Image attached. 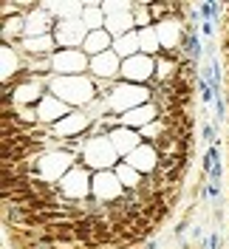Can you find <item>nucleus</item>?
Returning a JSON list of instances; mask_svg holds the SVG:
<instances>
[{"mask_svg":"<svg viewBox=\"0 0 229 249\" xmlns=\"http://www.w3.org/2000/svg\"><path fill=\"white\" fill-rule=\"evenodd\" d=\"M48 93H54L65 105H82V108H88L99 99L96 79L88 77H54L48 82Z\"/></svg>","mask_w":229,"mask_h":249,"instance_id":"1","label":"nucleus"},{"mask_svg":"<svg viewBox=\"0 0 229 249\" xmlns=\"http://www.w3.org/2000/svg\"><path fill=\"white\" fill-rule=\"evenodd\" d=\"M122 161V156L116 153L110 136H91L85 150L79 156V164L88 167L93 173H105V170H116V164Z\"/></svg>","mask_w":229,"mask_h":249,"instance_id":"2","label":"nucleus"},{"mask_svg":"<svg viewBox=\"0 0 229 249\" xmlns=\"http://www.w3.org/2000/svg\"><path fill=\"white\" fill-rule=\"evenodd\" d=\"M153 96L150 85H133V82H116V88L110 91V96L105 99L107 110L113 113V116H119L122 119L127 110L133 108H141V105H147V99Z\"/></svg>","mask_w":229,"mask_h":249,"instance_id":"3","label":"nucleus"},{"mask_svg":"<svg viewBox=\"0 0 229 249\" xmlns=\"http://www.w3.org/2000/svg\"><path fill=\"white\" fill-rule=\"evenodd\" d=\"M60 193L68 201H88L93 196V173L82 164H76L74 170H68L62 176Z\"/></svg>","mask_w":229,"mask_h":249,"instance_id":"4","label":"nucleus"},{"mask_svg":"<svg viewBox=\"0 0 229 249\" xmlns=\"http://www.w3.org/2000/svg\"><path fill=\"white\" fill-rule=\"evenodd\" d=\"M51 68L57 77H82L85 71H91V57L82 48H60L51 57Z\"/></svg>","mask_w":229,"mask_h":249,"instance_id":"5","label":"nucleus"},{"mask_svg":"<svg viewBox=\"0 0 229 249\" xmlns=\"http://www.w3.org/2000/svg\"><path fill=\"white\" fill-rule=\"evenodd\" d=\"M51 37L57 43V51L60 48H82L85 40H88V29H85L82 20H57Z\"/></svg>","mask_w":229,"mask_h":249,"instance_id":"6","label":"nucleus"},{"mask_svg":"<svg viewBox=\"0 0 229 249\" xmlns=\"http://www.w3.org/2000/svg\"><path fill=\"white\" fill-rule=\"evenodd\" d=\"M91 124L93 119L85 113V110H74V113H68L62 122H57L51 127V133L57 136V139H76V136H91Z\"/></svg>","mask_w":229,"mask_h":249,"instance_id":"7","label":"nucleus"},{"mask_svg":"<svg viewBox=\"0 0 229 249\" xmlns=\"http://www.w3.org/2000/svg\"><path fill=\"white\" fill-rule=\"evenodd\" d=\"M156 79V57L136 54L130 60H122V82H150Z\"/></svg>","mask_w":229,"mask_h":249,"instance_id":"8","label":"nucleus"},{"mask_svg":"<svg viewBox=\"0 0 229 249\" xmlns=\"http://www.w3.org/2000/svg\"><path fill=\"white\" fill-rule=\"evenodd\" d=\"M91 77L96 82H122V60L116 57V51L91 57Z\"/></svg>","mask_w":229,"mask_h":249,"instance_id":"9","label":"nucleus"},{"mask_svg":"<svg viewBox=\"0 0 229 249\" xmlns=\"http://www.w3.org/2000/svg\"><path fill=\"white\" fill-rule=\"evenodd\" d=\"M124 190L122 181L116 178V173H93V198L96 201H105V204H113V201H119V198H124Z\"/></svg>","mask_w":229,"mask_h":249,"instance_id":"10","label":"nucleus"},{"mask_svg":"<svg viewBox=\"0 0 229 249\" xmlns=\"http://www.w3.org/2000/svg\"><path fill=\"white\" fill-rule=\"evenodd\" d=\"M37 113H40V124H46V127H54L57 122H62L68 113H74L71 105H65L62 99H57L54 93H46L43 96V102L37 105Z\"/></svg>","mask_w":229,"mask_h":249,"instance_id":"11","label":"nucleus"},{"mask_svg":"<svg viewBox=\"0 0 229 249\" xmlns=\"http://www.w3.org/2000/svg\"><path fill=\"white\" fill-rule=\"evenodd\" d=\"M159 159H161V156H159V150H156L153 144H147V142H144V144H141V147H136V150L127 156L124 161H127L130 167H136L141 176H153V173H159Z\"/></svg>","mask_w":229,"mask_h":249,"instance_id":"12","label":"nucleus"},{"mask_svg":"<svg viewBox=\"0 0 229 249\" xmlns=\"http://www.w3.org/2000/svg\"><path fill=\"white\" fill-rule=\"evenodd\" d=\"M110 142H113L116 153L124 156V159L133 153L136 147H141V144H144V142H141V133H139V130H133V127H124V124L113 127V133H110Z\"/></svg>","mask_w":229,"mask_h":249,"instance_id":"13","label":"nucleus"},{"mask_svg":"<svg viewBox=\"0 0 229 249\" xmlns=\"http://www.w3.org/2000/svg\"><path fill=\"white\" fill-rule=\"evenodd\" d=\"M159 116H161V110L156 108L153 102H147V105H141V108L127 110V113L122 116V124H124V127H133V130H141V127L153 124Z\"/></svg>","mask_w":229,"mask_h":249,"instance_id":"14","label":"nucleus"},{"mask_svg":"<svg viewBox=\"0 0 229 249\" xmlns=\"http://www.w3.org/2000/svg\"><path fill=\"white\" fill-rule=\"evenodd\" d=\"M82 51H85L88 57H99V54H105V51H113V34L107 29L88 31V40H85Z\"/></svg>","mask_w":229,"mask_h":249,"instance_id":"15","label":"nucleus"},{"mask_svg":"<svg viewBox=\"0 0 229 249\" xmlns=\"http://www.w3.org/2000/svg\"><path fill=\"white\" fill-rule=\"evenodd\" d=\"M0 40L3 46H12L15 40H26V15H15L9 20H3V29H0Z\"/></svg>","mask_w":229,"mask_h":249,"instance_id":"16","label":"nucleus"},{"mask_svg":"<svg viewBox=\"0 0 229 249\" xmlns=\"http://www.w3.org/2000/svg\"><path fill=\"white\" fill-rule=\"evenodd\" d=\"M105 29L113 34V40H116V37H124V34H130V31H136V17H133V9H130V12H122V15L107 17Z\"/></svg>","mask_w":229,"mask_h":249,"instance_id":"17","label":"nucleus"},{"mask_svg":"<svg viewBox=\"0 0 229 249\" xmlns=\"http://www.w3.org/2000/svg\"><path fill=\"white\" fill-rule=\"evenodd\" d=\"M113 51H116V57H119V60H130V57L141 54V46H139V31H130V34H124V37H116V40H113Z\"/></svg>","mask_w":229,"mask_h":249,"instance_id":"18","label":"nucleus"},{"mask_svg":"<svg viewBox=\"0 0 229 249\" xmlns=\"http://www.w3.org/2000/svg\"><path fill=\"white\" fill-rule=\"evenodd\" d=\"M113 173H116V178L122 181V187L127 190V193H130V190H139V187L144 184V176H141L136 167H130L124 159L119 161V164H116V170H113Z\"/></svg>","mask_w":229,"mask_h":249,"instance_id":"19","label":"nucleus"},{"mask_svg":"<svg viewBox=\"0 0 229 249\" xmlns=\"http://www.w3.org/2000/svg\"><path fill=\"white\" fill-rule=\"evenodd\" d=\"M82 23H85V29L88 31H102L107 23L105 12H102V3H85V12H82Z\"/></svg>","mask_w":229,"mask_h":249,"instance_id":"20","label":"nucleus"},{"mask_svg":"<svg viewBox=\"0 0 229 249\" xmlns=\"http://www.w3.org/2000/svg\"><path fill=\"white\" fill-rule=\"evenodd\" d=\"M136 31H139V46H141V54H147V57H159V54H161V40H159L156 26H150V29H136Z\"/></svg>","mask_w":229,"mask_h":249,"instance_id":"21","label":"nucleus"},{"mask_svg":"<svg viewBox=\"0 0 229 249\" xmlns=\"http://www.w3.org/2000/svg\"><path fill=\"white\" fill-rule=\"evenodd\" d=\"M198 12H201V20H212V23H218V17H221V12H224V6L215 3V0H210V3L198 6Z\"/></svg>","mask_w":229,"mask_h":249,"instance_id":"22","label":"nucleus"},{"mask_svg":"<svg viewBox=\"0 0 229 249\" xmlns=\"http://www.w3.org/2000/svg\"><path fill=\"white\" fill-rule=\"evenodd\" d=\"M195 85H198V96H201V102H204V105L215 102V88L210 85V82H207V79L198 77V82H195Z\"/></svg>","mask_w":229,"mask_h":249,"instance_id":"23","label":"nucleus"},{"mask_svg":"<svg viewBox=\"0 0 229 249\" xmlns=\"http://www.w3.org/2000/svg\"><path fill=\"white\" fill-rule=\"evenodd\" d=\"M215 119H218V122H224V119H227V99H224V93L218 91L215 93Z\"/></svg>","mask_w":229,"mask_h":249,"instance_id":"24","label":"nucleus"},{"mask_svg":"<svg viewBox=\"0 0 229 249\" xmlns=\"http://www.w3.org/2000/svg\"><path fill=\"white\" fill-rule=\"evenodd\" d=\"M204 142H207L210 147L215 144V124H212V122H207V124H204Z\"/></svg>","mask_w":229,"mask_h":249,"instance_id":"25","label":"nucleus"},{"mask_svg":"<svg viewBox=\"0 0 229 249\" xmlns=\"http://www.w3.org/2000/svg\"><path fill=\"white\" fill-rule=\"evenodd\" d=\"M187 230H190V218H181V221L176 224V230H173V235H176V238H184V232H187Z\"/></svg>","mask_w":229,"mask_h":249,"instance_id":"26","label":"nucleus"},{"mask_svg":"<svg viewBox=\"0 0 229 249\" xmlns=\"http://www.w3.org/2000/svg\"><path fill=\"white\" fill-rule=\"evenodd\" d=\"M201 34H204V37H215V23L212 20H201Z\"/></svg>","mask_w":229,"mask_h":249,"instance_id":"27","label":"nucleus"},{"mask_svg":"<svg viewBox=\"0 0 229 249\" xmlns=\"http://www.w3.org/2000/svg\"><path fill=\"white\" fill-rule=\"evenodd\" d=\"M207 249H221V235L218 232H210V238H207Z\"/></svg>","mask_w":229,"mask_h":249,"instance_id":"28","label":"nucleus"},{"mask_svg":"<svg viewBox=\"0 0 229 249\" xmlns=\"http://www.w3.org/2000/svg\"><path fill=\"white\" fill-rule=\"evenodd\" d=\"M193 238H195V241H201V238H204V230H201V227H193Z\"/></svg>","mask_w":229,"mask_h":249,"instance_id":"29","label":"nucleus"}]
</instances>
